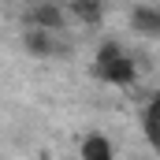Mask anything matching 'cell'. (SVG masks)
<instances>
[{"mask_svg":"<svg viewBox=\"0 0 160 160\" xmlns=\"http://www.w3.org/2000/svg\"><path fill=\"white\" fill-rule=\"evenodd\" d=\"M93 71H97V78L112 82V86H130L134 82V63L119 45H101V52L93 60Z\"/></svg>","mask_w":160,"mask_h":160,"instance_id":"6da1fadb","label":"cell"},{"mask_svg":"<svg viewBox=\"0 0 160 160\" xmlns=\"http://www.w3.org/2000/svg\"><path fill=\"white\" fill-rule=\"evenodd\" d=\"M26 26L38 30H63V8L56 0H38L26 8Z\"/></svg>","mask_w":160,"mask_h":160,"instance_id":"7a4b0ae2","label":"cell"},{"mask_svg":"<svg viewBox=\"0 0 160 160\" xmlns=\"http://www.w3.org/2000/svg\"><path fill=\"white\" fill-rule=\"evenodd\" d=\"M22 45H26L34 56H63V52H67V45L56 38V30H38V26L26 30Z\"/></svg>","mask_w":160,"mask_h":160,"instance_id":"3957f363","label":"cell"},{"mask_svg":"<svg viewBox=\"0 0 160 160\" xmlns=\"http://www.w3.org/2000/svg\"><path fill=\"white\" fill-rule=\"evenodd\" d=\"M130 26L138 30V34H145V38H157L160 41V8H134V15H130Z\"/></svg>","mask_w":160,"mask_h":160,"instance_id":"277c9868","label":"cell"},{"mask_svg":"<svg viewBox=\"0 0 160 160\" xmlns=\"http://www.w3.org/2000/svg\"><path fill=\"white\" fill-rule=\"evenodd\" d=\"M82 160H112V142L104 134H89L82 142Z\"/></svg>","mask_w":160,"mask_h":160,"instance_id":"5b68a950","label":"cell"},{"mask_svg":"<svg viewBox=\"0 0 160 160\" xmlns=\"http://www.w3.org/2000/svg\"><path fill=\"white\" fill-rule=\"evenodd\" d=\"M145 134H149L153 145H160V97L145 108Z\"/></svg>","mask_w":160,"mask_h":160,"instance_id":"8992f818","label":"cell"},{"mask_svg":"<svg viewBox=\"0 0 160 160\" xmlns=\"http://www.w3.org/2000/svg\"><path fill=\"white\" fill-rule=\"evenodd\" d=\"M75 11H78L86 22H97V19H101V8H97V0H75Z\"/></svg>","mask_w":160,"mask_h":160,"instance_id":"52a82bcc","label":"cell"}]
</instances>
